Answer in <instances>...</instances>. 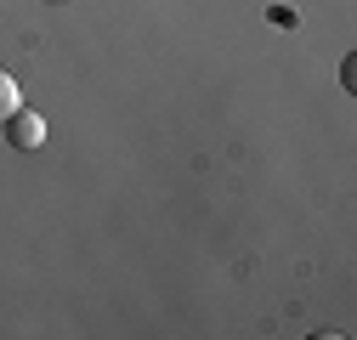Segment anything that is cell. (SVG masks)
I'll return each mask as SVG.
<instances>
[{"instance_id": "6da1fadb", "label": "cell", "mask_w": 357, "mask_h": 340, "mask_svg": "<svg viewBox=\"0 0 357 340\" xmlns=\"http://www.w3.org/2000/svg\"><path fill=\"white\" fill-rule=\"evenodd\" d=\"M6 142H12V148H23V153H29V148H40V142H46V119H40L34 108H17V114L6 119Z\"/></svg>"}, {"instance_id": "7a4b0ae2", "label": "cell", "mask_w": 357, "mask_h": 340, "mask_svg": "<svg viewBox=\"0 0 357 340\" xmlns=\"http://www.w3.org/2000/svg\"><path fill=\"white\" fill-rule=\"evenodd\" d=\"M17 108H23V91H17V79H12L6 68H0V125H6Z\"/></svg>"}, {"instance_id": "3957f363", "label": "cell", "mask_w": 357, "mask_h": 340, "mask_svg": "<svg viewBox=\"0 0 357 340\" xmlns=\"http://www.w3.org/2000/svg\"><path fill=\"white\" fill-rule=\"evenodd\" d=\"M46 6H52V0H46Z\"/></svg>"}]
</instances>
